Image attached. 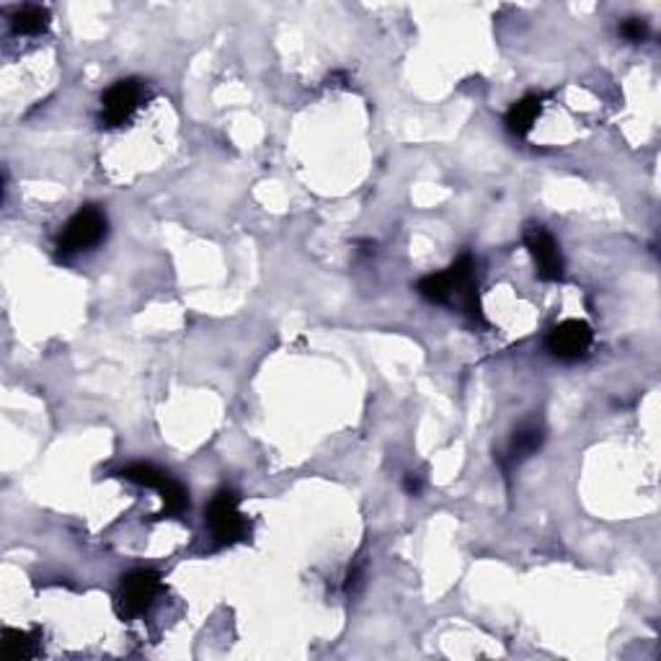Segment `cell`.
I'll return each instance as SVG.
<instances>
[{
    "mask_svg": "<svg viewBox=\"0 0 661 661\" xmlns=\"http://www.w3.org/2000/svg\"><path fill=\"white\" fill-rule=\"evenodd\" d=\"M103 238H106V215L93 205L81 207L67 220V225L62 227L60 238H57V253L70 259V256H78L83 251L99 246Z\"/></svg>",
    "mask_w": 661,
    "mask_h": 661,
    "instance_id": "6da1fadb",
    "label": "cell"
},
{
    "mask_svg": "<svg viewBox=\"0 0 661 661\" xmlns=\"http://www.w3.org/2000/svg\"><path fill=\"white\" fill-rule=\"evenodd\" d=\"M207 524H209L212 537L220 545H233V542H238L248 535V522L238 509V494L235 491L223 489L212 496V501L207 507Z\"/></svg>",
    "mask_w": 661,
    "mask_h": 661,
    "instance_id": "7a4b0ae2",
    "label": "cell"
},
{
    "mask_svg": "<svg viewBox=\"0 0 661 661\" xmlns=\"http://www.w3.org/2000/svg\"><path fill=\"white\" fill-rule=\"evenodd\" d=\"M592 341H595L592 326L586 321L571 318V321H563V323L553 326V330L545 339V347L560 362H577V359H584L589 354Z\"/></svg>",
    "mask_w": 661,
    "mask_h": 661,
    "instance_id": "3957f363",
    "label": "cell"
},
{
    "mask_svg": "<svg viewBox=\"0 0 661 661\" xmlns=\"http://www.w3.org/2000/svg\"><path fill=\"white\" fill-rule=\"evenodd\" d=\"M145 96L143 81L137 78H124L117 81L101 99V122L106 127H122L132 119V114L140 109Z\"/></svg>",
    "mask_w": 661,
    "mask_h": 661,
    "instance_id": "277c9868",
    "label": "cell"
},
{
    "mask_svg": "<svg viewBox=\"0 0 661 661\" xmlns=\"http://www.w3.org/2000/svg\"><path fill=\"white\" fill-rule=\"evenodd\" d=\"M161 589V577L150 568L129 571L119 584V613L122 618H137L153 604Z\"/></svg>",
    "mask_w": 661,
    "mask_h": 661,
    "instance_id": "5b68a950",
    "label": "cell"
},
{
    "mask_svg": "<svg viewBox=\"0 0 661 661\" xmlns=\"http://www.w3.org/2000/svg\"><path fill=\"white\" fill-rule=\"evenodd\" d=\"M524 243L530 248V256L535 259L537 277L545 282H556L563 277V256L560 248L553 241V235L542 225H527L524 230Z\"/></svg>",
    "mask_w": 661,
    "mask_h": 661,
    "instance_id": "8992f818",
    "label": "cell"
},
{
    "mask_svg": "<svg viewBox=\"0 0 661 661\" xmlns=\"http://www.w3.org/2000/svg\"><path fill=\"white\" fill-rule=\"evenodd\" d=\"M540 111H542V99L540 96H524V99H519V101L507 111V129L516 135V137H524L530 129H533V124L537 122V117H540Z\"/></svg>",
    "mask_w": 661,
    "mask_h": 661,
    "instance_id": "52a82bcc",
    "label": "cell"
},
{
    "mask_svg": "<svg viewBox=\"0 0 661 661\" xmlns=\"http://www.w3.org/2000/svg\"><path fill=\"white\" fill-rule=\"evenodd\" d=\"M542 445V429L535 427V424H527V427H519L515 432V436L509 439V447H507V463L515 465V463H522L524 457H530L533 453L540 450Z\"/></svg>",
    "mask_w": 661,
    "mask_h": 661,
    "instance_id": "ba28073f",
    "label": "cell"
},
{
    "mask_svg": "<svg viewBox=\"0 0 661 661\" xmlns=\"http://www.w3.org/2000/svg\"><path fill=\"white\" fill-rule=\"evenodd\" d=\"M416 289H419V295L424 300H429L434 305H447L454 295H457V285H454V279L450 277V271H439V274L424 277L416 285Z\"/></svg>",
    "mask_w": 661,
    "mask_h": 661,
    "instance_id": "9c48e42d",
    "label": "cell"
},
{
    "mask_svg": "<svg viewBox=\"0 0 661 661\" xmlns=\"http://www.w3.org/2000/svg\"><path fill=\"white\" fill-rule=\"evenodd\" d=\"M3 648H5V657L11 661L34 659L40 654V636L37 633H26V630L5 628L3 630Z\"/></svg>",
    "mask_w": 661,
    "mask_h": 661,
    "instance_id": "30bf717a",
    "label": "cell"
},
{
    "mask_svg": "<svg viewBox=\"0 0 661 661\" xmlns=\"http://www.w3.org/2000/svg\"><path fill=\"white\" fill-rule=\"evenodd\" d=\"M49 26V11L41 5H21L11 16V29L21 37H37Z\"/></svg>",
    "mask_w": 661,
    "mask_h": 661,
    "instance_id": "8fae6325",
    "label": "cell"
},
{
    "mask_svg": "<svg viewBox=\"0 0 661 661\" xmlns=\"http://www.w3.org/2000/svg\"><path fill=\"white\" fill-rule=\"evenodd\" d=\"M119 475H122L124 480H129V483L155 489L158 494H163L165 489L171 486V480H173L171 475L163 473V471H158L155 465H147V463H132V465H127Z\"/></svg>",
    "mask_w": 661,
    "mask_h": 661,
    "instance_id": "7c38bea8",
    "label": "cell"
},
{
    "mask_svg": "<svg viewBox=\"0 0 661 661\" xmlns=\"http://www.w3.org/2000/svg\"><path fill=\"white\" fill-rule=\"evenodd\" d=\"M648 34V26L646 21L640 19H625L620 23V37L628 41H643Z\"/></svg>",
    "mask_w": 661,
    "mask_h": 661,
    "instance_id": "4fadbf2b",
    "label": "cell"
},
{
    "mask_svg": "<svg viewBox=\"0 0 661 661\" xmlns=\"http://www.w3.org/2000/svg\"><path fill=\"white\" fill-rule=\"evenodd\" d=\"M362 581H365L362 566H351L349 574H347V581H344V592H347V595H357L359 586H362Z\"/></svg>",
    "mask_w": 661,
    "mask_h": 661,
    "instance_id": "5bb4252c",
    "label": "cell"
},
{
    "mask_svg": "<svg viewBox=\"0 0 661 661\" xmlns=\"http://www.w3.org/2000/svg\"><path fill=\"white\" fill-rule=\"evenodd\" d=\"M403 489H406V494L409 496H419L421 494V478L416 473H409L406 475V480H403Z\"/></svg>",
    "mask_w": 661,
    "mask_h": 661,
    "instance_id": "9a60e30c",
    "label": "cell"
}]
</instances>
